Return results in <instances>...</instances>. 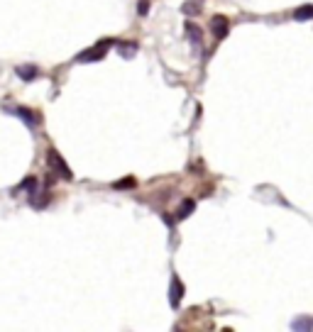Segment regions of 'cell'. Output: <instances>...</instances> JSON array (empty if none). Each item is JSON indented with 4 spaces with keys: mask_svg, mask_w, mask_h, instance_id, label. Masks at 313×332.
Listing matches in <instances>:
<instances>
[{
    "mask_svg": "<svg viewBox=\"0 0 313 332\" xmlns=\"http://www.w3.org/2000/svg\"><path fill=\"white\" fill-rule=\"evenodd\" d=\"M47 164L52 166V169H54V171H57V174H59L64 181H71V179H74L71 169L66 166V161L61 159V154H59L57 149H49V151H47Z\"/></svg>",
    "mask_w": 313,
    "mask_h": 332,
    "instance_id": "cell-1",
    "label": "cell"
},
{
    "mask_svg": "<svg viewBox=\"0 0 313 332\" xmlns=\"http://www.w3.org/2000/svg\"><path fill=\"white\" fill-rule=\"evenodd\" d=\"M110 44H115V39H100L93 49H88V52H81L78 56H76V61H81V64H88V61H98V59H103L105 56V52H108V47Z\"/></svg>",
    "mask_w": 313,
    "mask_h": 332,
    "instance_id": "cell-2",
    "label": "cell"
},
{
    "mask_svg": "<svg viewBox=\"0 0 313 332\" xmlns=\"http://www.w3.org/2000/svg\"><path fill=\"white\" fill-rule=\"evenodd\" d=\"M228 30H230V20H228V18L215 15V18L211 20V32H213L215 39H223V37L228 35Z\"/></svg>",
    "mask_w": 313,
    "mask_h": 332,
    "instance_id": "cell-3",
    "label": "cell"
},
{
    "mask_svg": "<svg viewBox=\"0 0 313 332\" xmlns=\"http://www.w3.org/2000/svg\"><path fill=\"white\" fill-rule=\"evenodd\" d=\"M15 115H20V117H22V122H25L27 127H35V125H37V115H35V112H30L27 108H15Z\"/></svg>",
    "mask_w": 313,
    "mask_h": 332,
    "instance_id": "cell-4",
    "label": "cell"
},
{
    "mask_svg": "<svg viewBox=\"0 0 313 332\" xmlns=\"http://www.w3.org/2000/svg\"><path fill=\"white\" fill-rule=\"evenodd\" d=\"M181 295H184V286H181V281H179V278H172V305H174V308L179 305Z\"/></svg>",
    "mask_w": 313,
    "mask_h": 332,
    "instance_id": "cell-5",
    "label": "cell"
},
{
    "mask_svg": "<svg viewBox=\"0 0 313 332\" xmlns=\"http://www.w3.org/2000/svg\"><path fill=\"white\" fill-rule=\"evenodd\" d=\"M15 74H18L22 81H32V78H35L39 71H37V66H18V69H15Z\"/></svg>",
    "mask_w": 313,
    "mask_h": 332,
    "instance_id": "cell-6",
    "label": "cell"
},
{
    "mask_svg": "<svg viewBox=\"0 0 313 332\" xmlns=\"http://www.w3.org/2000/svg\"><path fill=\"white\" fill-rule=\"evenodd\" d=\"M311 18H313V5H303V8L293 10V20L296 22H303V20H311Z\"/></svg>",
    "mask_w": 313,
    "mask_h": 332,
    "instance_id": "cell-7",
    "label": "cell"
},
{
    "mask_svg": "<svg viewBox=\"0 0 313 332\" xmlns=\"http://www.w3.org/2000/svg\"><path fill=\"white\" fill-rule=\"evenodd\" d=\"M194 208H196V203H194V201H184V203H181V208H179V213H176L174 218H176V220H184L186 215H191V213H194Z\"/></svg>",
    "mask_w": 313,
    "mask_h": 332,
    "instance_id": "cell-8",
    "label": "cell"
},
{
    "mask_svg": "<svg viewBox=\"0 0 313 332\" xmlns=\"http://www.w3.org/2000/svg\"><path fill=\"white\" fill-rule=\"evenodd\" d=\"M181 13L184 15H198L201 13V0H189L186 5H181Z\"/></svg>",
    "mask_w": 313,
    "mask_h": 332,
    "instance_id": "cell-9",
    "label": "cell"
},
{
    "mask_svg": "<svg viewBox=\"0 0 313 332\" xmlns=\"http://www.w3.org/2000/svg\"><path fill=\"white\" fill-rule=\"evenodd\" d=\"M186 35L191 37V42H194L196 47L201 44V30H198V27H194L191 22H186Z\"/></svg>",
    "mask_w": 313,
    "mask_h": 332,
    "instance_id": "cell-10",
    "label": "cell"
},
{
    "mask_svg": "<svg viewBox=\"0 0 313 332\" xmlns=\"http://www.w3.org/2000/svg\"><path fill=\"white\" fill-rule=\"evenodd\" d=\"M313 327V320L311 317H298V320H293V325H291V330H311Z\"/></svg>",
    "mask_w": 313,
    "mask_h": 332,
    "instance_id": "cell-11",
    "label": "cell"
},
{
    "mask_svg": "<svg viewBox=\"0 0 313 332\" xmlns=\"http://www.w3.org/2000/svg\"><path fill=\"white\" fill-rule=\"evenodd\" d=\"M135 186H137V181H135L132 176H127V179H122V181L113 184V188H117V191H122V188H135Z\"/></svg>",
    "mask_w": 313,
    "mask_h": 332,
    "instance_id": "cell-12",
    "label": "cell"
},
{
    "mask_svg": "<svg viewBox=\"0 0 313 332\" xmlns=\"http://www.w3.org/2000/svg\"><path fill=\"white\" fill-rule=\"evenodd\" d=\"M135 52H137V44H135V42H132V44H120V54H122V56H132Z\"/></svg>",
    "mask_w": 313,
    "mask_h": 332,
    "instance_id": "cell-13",
    "label": "cell"
},
{
    "mask_svg": "<svg viewBox=\"0 0 313 332\" xmlns=\"http://www.w3.org/2000/svg\"><path fill=\"white\" fill-rule=\"evenodd\" d=\"M137 13H139V15H147V13H149V0H139Z\"/></svg>",
    "mask_w": 313,
    "mask_h": 332,
    "instance_id": "cell-14",
    "label": "cell"
}]
</instances>
